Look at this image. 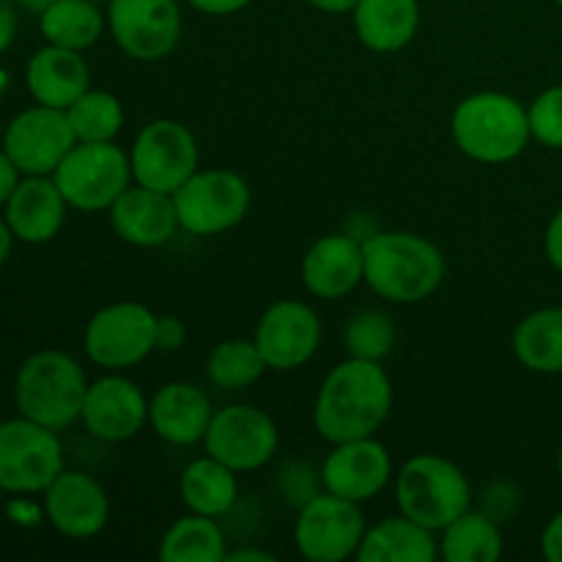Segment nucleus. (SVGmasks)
Segmentation results:
<instances>
[{"label": "nucleus", "instance_id": "obj_44", "mask_svg": "<svg viewBox=\"0 0 562 562\" xmlns=\"http://www.w3.org/2000/svg\"><path fill=\"white\" fill-rule=\"evenodd\" d=\"M14 3L22 5V9L33 11V14H42V11L47 9V5H53L55 0H14Z\"/></svg>", "mask_w": 562, "mask_h": 562}, {"label": "nucleus", "instance_id": "obj_6", "mask_svg": "<svg viewBox=\"0 0 562 562\" xmlns=\"http://www.w3.org/2000/svg\"><path fill=\"white\" fill-rule=\"evenodd\" d=\"M60 195L77 212H108L132 187L130 154L113 140L77 143L53 173Z\"/></svg>", "mask_w": 562, "mask_h": 562}, {"label": "nucleus", "instance_id": "obj_5", "mask_svg": "<svg viewBox=\"0 0 562 562\" xmlns=\"http://www.w3.org/2000/svg\"><path fill=\"white\" fill-rule=\"evenodd\" d=\"M395 503L404 516L434 532L467 514L472 488L459 464L437 453L412 456L395 475Z\"/></svg>", "mask_w": 562, "mask_h": 562}, {"label": "nucleus", "instance_id": "obj_40", "mask_svg": "<svg viewBox=\"0 0 562 562\" xmlns=\"http://www.w3.org/2000/svg\"><path fill=\"white\" fill-rule=\"evenodd\" d=\"M20 184V168L11 162V157L5 151H0V206H5L11 198V192Z\"/></svg>", "mask_w": 562, "mask_h": 562}, {"label": "nucleus", "instance_id": "obj_27", "mask_svg": "<svg viewBox=\"0 0 562 562\" xmlns=\"http://www.w3.org/2000/svg\"><path fill=\"white\" fill-rule=\"evenodd\" d=\"M514 355L527 371L562 373V307H541L514 329Z\"/></svg>", "mask_w": 562, "mask_h": 562}, {"label": "nucleus", "instance_id": "obj_37", "mask_svg": "<svg viewBox=\"0 0 562 562\" xmlns=\"http://www.w3.org/2000/svg\"><path fill=\"white\" fill-rule=\"evenodd\" d=\"M543 250H547L549 263H552L558 272H562V206L554 212V217L549 220L547 236H543Z\"/></svg>", "mask_w": 562, "mask_h": 562}, {"label": "nucleus", "instance_id": "obj_36", "mask_svg": "<svg viewBox=\"0 0 562 562\" xmlns=\"http://www.w3.org/2000/svg\"><path fill=\"white\" fill-rule=\"evenodd\" d=\"M541 552L549 562H562V510H558L543 527Z\"/></svg>", "mask_w": 562, "mask_h": 562}, {"label": "nucleus", "instance_id": "obj_17", "mask_svg": "<svg viewBox=\"0 0 562 562\" xmlns=\"http://www.w3.org/2000/svg\"><path fill=\"white\" fill-rule=\"evenodd\" d=\"M80 420L86 431L102 442H126L148 423V401L132 379L113 371L88 384Z\"/></svg>", "mask_w": 562, "mask_h": 562}, {"label": "nucleus", "instance_id": "obj_34", "mask_svg": "<svg viewBox=\"0 0 562 562\" xmlns=\"http://www.w3.org/2000/svg\"><path fill=\"white\" fill-rule=\"evenodd\" d=\"M530 132L541 146L562 151V86L547 88L527 108Z\"/></svg>", "mask_w": 562, "mask_h": 562}, {"label": "nucleus", "instance_id": "obj_35", "mask_svg": "<svg viewBox=\"0 0 562 562\" xmlns=\"http://www.w3.org/2000/svg\"><path fill=\"white\" fill-rule=\"evenodd\" d=\"M187 340L184 324L176 316H159L157 318V349L159 351H176Z\"/></svg>", "mask_w": 562, "mask_h": 562}, {"label": "nucleus", "instance_id": "obj_19", "mask_svg": "<svg viewBox=\"0 0 562 562\" xmlns=\"http://www.w3.org/2000/svg\"><path fill=\"white\" fill-rule=\"evenodd\" d=\"M108 214L115 236L135 247L168 245L181 228L173 195L140 184L126 187Z\"/></svg>", "mask_w": 562, "mask_h": 562}, {"label": "nucleus", "instance_id": "obj_29", "mask_svg": "<svg viewBox=\"0 0 562 562\" xmlns=\"http://www.w3.org/2000/svg\"><path fill=\"white\" fill-rule=\"evenodd\" d=\"M503 532L494 516L467 510L442 530L439 554L445 562H494L503 558Z\"/></svg>", "mask_w": 562, "mask_h": 562}, {"label": "nucleus", "instance_id": "obj_31", "mask_svg": "<svg viewBox=\"0 0 562 562\" xmlns=\"http://www.w3.org/2000/svg\"><path fill=\"white\" fill-rule=\"evenodd\" d=\"M267 371L261 351H258L256 340L231 338L223 340L212 349L206 360V376L214 387L220 390H247L258 382Z\"/></svg>", "mask_w": 562, "mask_h": 562}, {"label": "nucleus", "instance_id": "obj_46", "mask_svg": "<svg viewBox=\"0 0 562 562\" xmlns=\"http://www.w3.org/2000/svg\"><path fill=\"white\" fill-rule=\"evenodd\" d=\"M93 3H99V5H102V3H110V0H93Z\"/></svg>", "mask_w": 562, "mask_h": 562}, {"label": "nucleus", "instance_id": "obj_28", "mask_svg": "<svg viewBox=\"0 0 562 562\" xmlns=\"http://www.w3.org/2000/svg\"><path fill=\"white\" fill-rule=\"evenodd\" d=\"M104 25L108 14H102L93 0H55L38 14V31L47 44L77 49V53L93 47L104 33Z\"/></svg>", "mask_w": 562, "mask_h": 562}, {"label": "nucleus", "instance_id": "obj_39", "mask_svg": "<svg viewBox=\"0 0 562 562\" xmlns=\"http://www.w3.org/2000/svg\"><path fill=\"white\" fill-rule=\"evenodd\" d=\"M14 0H0V53L14 44L16 36V9Z\"/></svg>", "mask_w": 562, "mask_h": 562}, {"label": "nucleus", "instance_id": "obj_18", "mask_svg": "<svg viewBox=\"0 0 562 562\" xmlns=\"http://www.w3.org/2000/svg\"><path fill=\"white\" fill-rule=\"evenodd\" d=\"M44 514L60 536L86 541L108 527L110 497L97 477L64 470L44 492Z\"/></svg>", "mask_w": 562, "mask_h": 562}, {"label": "nucleus", "instance_id": "obj_33", "mask_svg": "<svg viewBox=\"0 0 562 562\" xmlns=\"http://www.w3.org/2000/svg\"><path fill=\"white\" fill-rule=\"evenodd\" d=\"M346 355L382 362L395 346V324L384 311H360L344 329Z\"/></svg>", "mask_w": 562, "mask_h": 562}, {"label": "nucleus", "instance_id": "obj_3", "mask_svg": "<svg viewBox=\"0 0 562 562\" xmlns=\"http://www.w3.org/2000/svg\"><path fill=\"white\" fill-rule=\"evenodd\" d=\"M450 132L459 151L483 165L514 162L532 140L527 108L503 91H481L461 99L450 119Z\"/></svg>", "mask_w": 562, "mask_h": 562}, {"label": "nucleus", "instance_id": "obj_20", "mask_svg": "<svg viewBox=\"0 0 562 562\" xmlns=\"http://www.w3.org/2000/svg\"><path fill=\"white\" fill-rule=\"evenodd\" d=\"M302 283L318 300H340L366 283L362 241L346 234L322 236L302 258Z\"/></svg>", "mask_w": 562, "mask_h": 562}, {"label": "nucleus", "instance_id": "obj_16", "mask_svg": "<svg viewBox=\"0 0 562 562\" xmlns=\"http://www.w3.org/2000/svg\"><path fill=\"white\" fill-rule=\"evenodd\" d=\"M393 477V459L379 439L362 437L335 445L322 467V483L329 494L349 503H371L387 488Z\"/></svg>", "mask_w": 562, "mask_h": 562}, {"label": "nucleus", "instance_id": "obj_32", "mask_svg": "<svg viewBox=\"0 0 562 562\" xmlns=\"http://www.w3.org/2000/svg\"><path fill=\"white\" fill-rule=\"evenodd\" d=\"M66 115H69L77 143L115 140L124 126V108L119 97L108 91H91V88L71 108H66Z\"/></svg>", "mask_w": 562, "mask_h": 562}, {"label": "nucleus", "instance_id": "obj_41", "mask_svg": "<svg viewBox=\"0 0 562 562\" xmlns=\"http://www.w3.org/2000/svg\"><path fill=\"white\" fill-rule=\"evenodd\" d=\"M307 3L318 11H327V14H351L357 0H307Z\"/></svg>", "mask_w": 562, "mask_h": 562}, {"label": "nucleus", "instance_id": "obj_14", "mask_svg": "<svg viewBox=\"0 0 562 562\" xmlns=\"http://www.w3.org/2000/svg\"><path fill=\"white\" fill-rule=\"evenodd\" d=\"M108 27L130 58L162 60L181 38V9L176 0H110Z\"/></svg>", "mask_w": 562, "mask_h": 562}, {"label": "nucleus", "instance_id": "obj_21", "mask_svg": "<svg viewBox=\"0 0 562 562\" xmlns=\"http://www.w3.org/2000/svg\"><path fill=\"white\" fill-rule=\"evenodd\" d=\"M214 409L209 395L190 382H170L154 393L148 404V423L154 434L176 448L203 442Z\"/></svg>", "mask_w": 562, "mask_h": 562}, {"label": "nucleus", "instance_id": "obj_47", "mask_svg": "<svg viewBox=\"0 0 562 562\" xmlns=\"http://www.w3.org/2000/svg\"><path fill=\"white\" fill-rule=\"evenodd\" d=\"M554 3H558V5H560V9H562V0H554Z\"/></svg>", "mask_w": 562, "mask_h": 562}, {"label": "nucleus", "instance_id": "obj_8", "mask_svg": "<svg viewBox=\"0 0 562 562\" xmlns=\"http://www.w3.org/2000/svg\"><path fill=\"white\" fill-rule=\"evenodd\" d=\"M64 472L58 431L27 417L0 423V492L38 494Z\"/></svg>", "mask_w": 562, "mask_h": 562}, {"label": "nucleus", "instance_id": "obj_4", "mask_svg": "<svg viewBox=\"0 0 562 562\" xmlns=\"http://www.w3.org/2000/svg\"><path fill=\"white\" fill-rule=\"evenodd\" d=\"M86 393V371L64 351H36L22 362L14 379L20 415L53 431H64L80 420Z\"/></svg>", "mask_w": 562, "mask_h": 562}, {"label": "nucleus", "instance_id": "obj_15", "mask_svg": "<svg viewBox=\"0 0 562 562\" xmlns=\"http://www.w3.org/2000/svg\"><path fill=\"white\" fill-rule=\"evenodd\" d=\"M252 340H256L267 368L296 371L316 355L318 344H322V322L305 302L280 300L263 311Z\"/></svg>", "mask_w": 562, "mask_h": 562}, {"label": "nucleus", "instance_id": "obj_9", "mask_svg": "<svg viewBox=\"0 0 562 562\" xmlns=\"http://www.w3.org/2000/svg\"><path fill=\"white\" fill-rule=\"evenodd\" d=\"M157 313L143 302H113L86 327V355L104 371H126L157 349Z\"/></svg>", "mask_w": 562, "mask_h": 562}, {"label": "nucleus", "instance_id": "obj_1", "mask_svg": "<svg viewBox=\"0 0 562 562\" xmlns=\"http://www.w3.org/2000/svg\"><path fill=\"white\" fill-rule=\"evenodd\" d=\"M393 401V382L382 362L349 357L324 376L313 404V426L329 445L373 437L387 423Z\"/></svg>", "mask_w": 562, "mask_h": 562}, {"label": "nucleus", "instance_id": "obj_24", "mask_svg": "<svg viewBox=\"0 0 562 562\" xmlns=\"http://www.w3.org/2000/svg\"><path fill=\"white\" fill-rule=\"evenodd\" d=\"M357 38L373 53H398L420 31L417 0H357L351 9Z\"/></svg>", "mask_w": 562, "mask_h": 562}, {"label": "nucleus", "instance_id": "obj_25", "mask_svg": "<svg viewBox=\"0 0 562 562\" xmlns=\"http://www.w3.org/2000/svg\"><path fill=\"white\" fill-rule=\"evenodd\" d=\"M439 554L434 530L417 525L409 516H387L362 536L360 562H434Z\"/></svg>", "mask_w": 562, "mask_h": 562}, {"label": "nucleus", "instance_id": "obj_11", "mask_svg": "<svg viewBox=\"0 0 562 562\" xmlns=\"http://www.w3.org/2000/svg\"><path fill=\"white\" fill-rule=\"evenodd\" d=\"M366 530L360 505L327 492L305 499L294 521V543L311 562H344L357 558Z\"/></svg>", "mask_w": 562, "mask_h": 562}, {"label": "nucleus", "instance_id": "obj_7", "mask_svg": "<svg viewBox=\"0 0 562 562\" xmlns=\"http://www.w3.org/2000/svg\"><path fill=\"white\" fill-rule=\"evenodd\" d=\"M130 162L135 184L176 195L198 173L201 151L190 126L173 119H157L137 132Z\"/></svg>", "mask_w": 562, "mask_h": 562}, {"label": "nucleus", "instance_id": "obj_42", "mask_svg": "<svg viewBox=\"0 0 562 562\" xmlns=\"http://www.w3.org/2000/svg\"><path fill=\"white\" fill-rule=\"evenodd\" d=\"M225 560L228 562H247V560H256V562H272L274 558L269 552H261V549H239V552H234V554H225Z\"/></svg>", "mask_w": 562, "mask_h": 562}, {"label": "nucleus", "instance_id": "obj_22", "mask_svg": "<svg viewBox=\"0 0 562 562\" xmlns=\"http://www.w3.org/2000/svg\"><path fill=\"white\" fill-rule=\"evenodd\" d=\"M66 209L69 203L60 195L53 176H27L5 203V223L14 239L25 245H44L64 228Z\"/></svg>", "mask_w": 562, "mask_h": 562}, {"label": "nucleus", "instance_id": "obj_10", "mask_svg": "<svg viewBox=\"0 0 562 562\" xmlns=\"http://www.w3.org/2000/svg\"><path fill=\"white\" fill-rule=\"evenodd\" d=\"M179 225L192 236H217L236 228L250 212V187L225 168L198 170L173 195Z\"/></svg>", "mask_w": 562, "mask_h": 562}, {"label": "nucleus", "instance_id": "obj_43", "mask_svg": "<svg viewBox=\"0 0 562 562\" xmlns=\"http://www.w3.org/2000/svg\"><path fill=\"white\" fill-rule=\"evenodd\" d=\"M11 245H14V234H11V228H9V223H5V217H0V267H3V263L9 261Z\"/></svg>", "mask_w": 562, "mask_h": 562}, {"label": "nucleus", "instance_id": "obj_30", "mask_svg": "<svg viewBox=\"0 0 562 562\" xmlns=\"http://www.w3.org/2000/svg\"><path fill=\"white\" fill-rule=\"evenodd\" d=\"M225 532L212 516L190 514L173 521L159 541L162 562H225Z\"/></svg>", "mask_w": 562, "mask_h": 562}, {"label": "nucleus", "instance_id": "obj_23", "mask_svg": "<svg viewBox=\"0 0 562 562\" xmlns=\"http://www.w3.org/2000/svg\"><path fill=\"white\" fill-rule=\"evenodd\" d=\"M25 82L36 104L66 110L91 88V69L77 49L47 44L27 60Z\"/></svg>", "mask_w": 562, "mask_h": 562}, {"label": "nucleus", "instance_id": "obj_45", "mask_svg": "<svg viewBox=\"0 0 562 562\" xmlns=\"http://www.w3.org/2000/svg\"><path fill=\"white\" fill-rule=\"evenodd\" d=\"M558 472H560V477H562V448H560V453H558Z\"/></svg>", "mask_w": 562, "mask_h": 562}, {"label": "nucleus", "instance_id": "obj_12", "mask_svg": "<svg viewBox=\"0 0 562 562\" xmlns=\"http://www.w3.org/2000/svg\"><path fill=\"white\" fill-rule=\"evenodd\" d=\"M280 431L272 417L250 404H231L214 412L203 437L206 456L223 461L234 472H256L274 459Z\"/></svg>", "mask_w": 562, "mask_h": 562}, {"label": "nucleus", "instance_id": "obj_38", "mask_svg": "<svg viewBox=\"0 0 562 562\" xmlns=\"http://www.w3.org/2000/svg\"><path fill=\"white\" fill-rule=\"evenodd\" d=\"M192 9H198L201 14L209 16H228V14H239L241 9L252 3V0H187Z\"/></svg>", "mask_w": 562, "mask_h": 562}, {"label": "nucleus", "instance_id": "obj_2", "mask_svg": "<svg viewBox=\"0 0 562 562\" xmlns=\"http://www.w3.org/2000/svg\"><path fill=\"white\" fill-rule=\"evenodd\" d=\"M366 283L393 305L428 300L445 280V256L431 239L409 231H384L362 241Z\"/></svg>", "mask_w": 562, "mask_h": 562}, {"label": "nucleus", "instance_id": "obj_26", "mask_svg": "<svg viewBox=\"0 0 562 562\" xmlns=\"http://www.w3.org/2000/svg\"><path fill=\"white\" fill-rule=\"evenodd\" d=\"M236 475L239 472H234L223 461L212 459V456L195 459L181 472V503L190 508V514L217 519V516L228 514L234 508L236 497H239V481H236Z\"/></svg>", "mask_w": 562, "mask_h": 562}, {"label": "nucleus", "instance_id": "obj_13", "mask_svg": "<svg viewBox=\"0 0 562 562\" xmlns=\"http://www.w3.org/2000/svg\"><path fill=\"white\" fill-rule=\"evenodd\" d=\"M75 146L77 137L66 110L47 104L22 110L3 135V151L25 176H53Z\"/></svg>", "mask_w": 562, "mask_h": 562}]
</instances>
